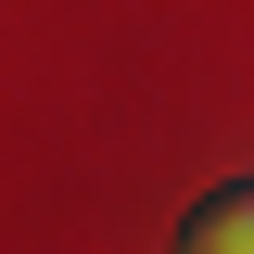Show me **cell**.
Segmentation results:
<instances>
[{
    "mask_svg": "<svg viewBox=\"0 0 254 254\" xmlns=\"http://www.w3.org/2000/svg\"><path fill=\"white\" fill-rule=\"evenodd\" d=\"M178 242H190V254H254V178H242V190H216Z\"/></svg>",
    "mask_w": 254,
    "mask_h": 254,
    "instance_id": "obj_1",
    "label": "cell"
}]
</instances>
